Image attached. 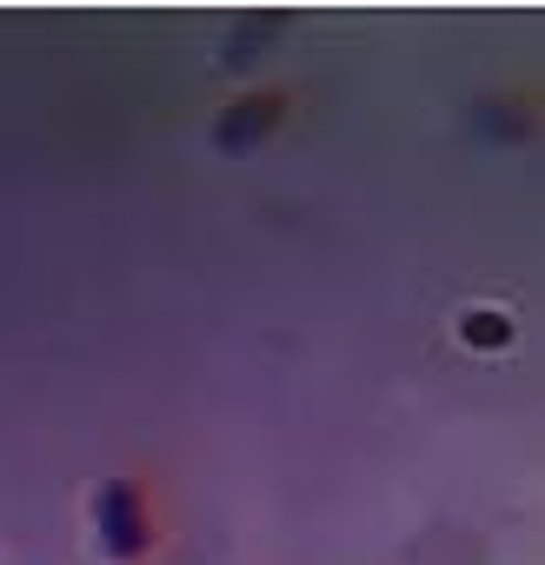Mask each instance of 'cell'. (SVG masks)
I'll use <instances>...</instances> for the list:
<instances>
[{
    "label": "cell",
    "instance_id": "7a4b0ae2",
    "mask_svg": "<svg viewBox=\"0 0 545 565\" xmlns=\"http://www.w3.org/2000/svg\"><path fill=\"white\" fill-rule=\"evenodd\" d=\"M505 333H512L505 313H466V340L472 347H505Z\"/></svg>",
    "mask_w": 545,
    "mask_h": 565
},
{
    "label": "cell",
    "instance_id": "6da1fadb",
    "mask_svg": "<svg viewBox=\"0 0 545 565\" xmlns=\"http://www.w3.org/2000/svg\"><path fill=\"white\" fill-rule=\"evenodd\" d=\"M94 532H100V545H107L114 558H140V552L153 545L147 499H140L133 479H107V486L94 492Z\"/></svg>",
    "mask_w": 545,
    "mask_h": 565
}]
</instances>
